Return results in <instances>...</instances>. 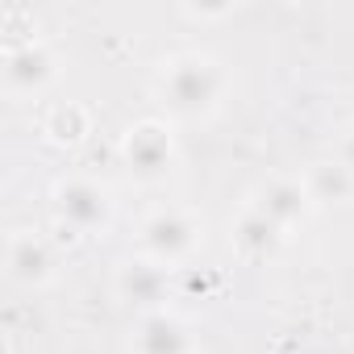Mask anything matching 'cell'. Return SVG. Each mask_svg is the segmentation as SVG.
<instances>
[{
	"instance_id": "obj_10",
	"label": "cell",
	"mask_w": 354,
	"mask_h": 354,
	"mask_svg": "<svg viewBox=\"0 0 354 354\" xmlns=\"http://www.w3.org/2000/svg\"><path fill=\"white\" fill-rule=\"evenodd\" d=\"M279 242H283V230H279L271 217H263L254 205L234 221V246H238L246 259H267V254L279 250Z\"/></svg>"
},
{
	"instance_id": "obj_11",
	"label": "cell",
	"mask_w": 354,
	"mask_h": 354,
	"mask_svg": "<svg viewBox=\"0 0 354 354\" xmlns=\"http://www.w3.org/2000/svg\"><path fill=\"white\" fill-rule=\"evenodd\" d=\"M304 188L313 196V205H337V201H350L354 192V175L342 167V162H317L308 175H304Z\"/></svg>"
},
{
	"instance_id": "obj_3",
	"label": "cell",
	"mask_w": 354,
	"mask_h": 354,
	"mask_svg": "<svg viewBox=\"0 0 354 354\" xmlns=\"http://www.w3.org/2000/svg\"><path fill=\"white\" fill-rule=\"evenodd\" d=\"M55 213L67 230L92 234L109 225V196L92 180H63L55 184Z\"/></svg>"
},
{
	"instance_id": "obj_8",
	"label": "cell",
	"mask_w": 354,
	"mask_h": 354,
	"mask_svg": "<svg viewBox=\"0 0 354 354\" xmlns=\"http://www.w3.org/2000/svg\"><path fill=\"white\" fill-rule=\"evenodd\" d=\"M117 292H121V300H129V304H138L146 313H158L162 300H167V271H162V263H154V259L125 263L121 275H117Z\"/></svg>"
},
{
	"instance_id": "obj_13",
	"label": "cell",
	"mask_w": 354,
	"mask_h": 354,
	"mask_svg": "<svg viewBox=\"0 0 354 354\" xmlns=\"http://www.w3.org/2000/svg\"><path fill=\"white\" fill-rule=\"evenodd\" d=\"M337 162H342V167H346V171L354 175V125H350V129L342 133V154H337Z\"/></svg>"
},
{
	"instance_id": "obj_9",
	"label": "cell",
	"mask_w": 354,
	"mask_h": 354,
	"mask_svg": "<svg viewBox=\"0 0 354 354\" xmlns=\"http://www.w3.org/2000/svg\"><path fill=\"white\" fill-rule=\"evenodd\" d=\"M254 209L263 217H271L279 230H292L313 209V196H308V188L300 180H267L263 192H259V201H254Z\"/></svg>"
},
{
	"instance_id": "obj_6",
	"label": "cell",
	"mask_w": 354,
	"mask_h": 354,
	"mask_svg": "<svg viewBox=\"0 0 354 354\" xmlns=\"http://www.w3.org/2000/svg\"><path fill=\"white\" fill-rule=\"evenodd\" d=\"M133 354H192L188 325L167 308L146 313L138 321V333H133Z\"/></svg>"
},
{
	"instance_id": "obj_7",
	"label": "cell",
	"mask_w": 354,
	"mask_h": 354,
	"mask_svg": "<svg viewBox=\"0 0 354 354\" xmlns=\"http://www.w3.org/2000/svg\"><path fill=\"white\" fill-rule=\"evenodd\" d=\"M5 267H9V279L17 283H46L50 271H55V254L46 246V238L30 234V230H17L9 238V250H5Z\"/></svg>"
},
{
	"instance_id": "obj_4",
	"label": "cell",
	"mask_w": 354,
	"mask_h": 354,
	"mask_svg": "<svg viewBox=\"0 0 354 354\" xmlns=\"http://www.w3.org/2000/svg\"><path fill=\"white\" fill-rule=\"evenodd\" d=\"M121 154H125V167H129L133 175H142V180H158V175L171 167L175 146H171V133H167L158 121H138V125L125 133Z\"/></svg>"
},
{
	"instance_id": "obj_12",
	"label": "cell",
	"mask_w": 354,
	"mask_h": 354,
	"mask_svg": "<svg viewBox=\"0 0 354 354\" xmlns=\"http://www.w3.org/2000/svg\"><path fill=\"white\" fill-rule=\"evenodd\" d=\"M42 129H46V138H55V142H75L80 133H88V113H84L80 104H55V109L46 113Z\"/></svg>"
},
{
	"instance_id": "obj_2",
	"label": "cell",
	"mask_w": 354,
	"mask_h": 354,
	"mask_svg": "<svg viewBox=\"0 0 354 354\" xmlns=\"http://www.w3.org/2000/svg\"><path fill=\"white\" fill-rule=\"evenodd\" d=\"M196 246V225L180 209H158L142 221V250L154 263H180Z\"/></svg>"
},
{
	"instance_id": "obj_5",
	"label": "cell",
	"mask_w": 354,
	"mask_h": 354,
	"mask_svg": "<svg viewBox=\"0 0 354 354\" xmlns=\"http://www.w3.org/2000/svg\"><path fill=\"white\" fill-rule=\"evenodd\" d=\"M50 80H55V55L46 42L26 38V42H13L5 50V84L13 92H38Z\"/></svg>"
},
{
	"instance_id": "obj_1",
	"label": "cell",
	"mask_w": 354,
	"mask_h": 354,
	"mask_svg": "<svg viewBox=\"0 0 354 354\" xmlns=\"http://www.w3.org/2000/svg\"><path fill=\"white\" fill-rule=\"evenodd\" d=\"M221 88H225V75L205 55H184V59L167 63V71H162V96H167V104L180 113V117L209 113L217 104Z\"/></svg>"
}]
</instances>
